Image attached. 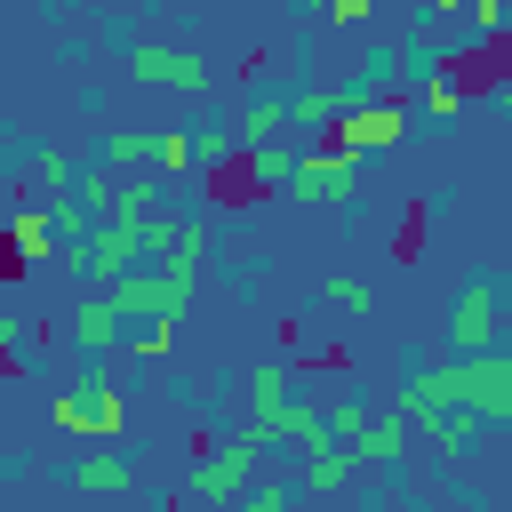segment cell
<instances>
[{
  "label": "cell",
  "instance_id": "obj_21",
  "mask_svg": "<svg viewBox=\"0 0 512 512\" xmlns=\"http://www.w3.org/2000/svg\"><path fill=\"white\" fill-rule=\"evenodd\" d=\"M184 152H192V168H224V160H240V136L232 128H184Z\"/></svg>",
  "mask_w": 512,
  "mask_h": 512
},
{
  "label": "cell",
  "instance_id": "obj_22",
  "mask_svg": "<svg viewBox=\"0 0 512 512\" xmlns=\"http://www.w3.org/2000/svg\"><path fill=\"white\" fill-rule=\"evenodd\" d=\"M296 392V376H288V360H256V376H248V408H280Z\"/></svg>",
  "mask_w": 512,
  "mask_h": 512
},
{
  "label": "cell",
  "instance_id": "obj_19",
  "mask_svg": "<svg viewBox=\"0 0 512 512\" xmlns=\"http://www.w3.org/2000/svg\"><path fill=\"white\" fill-rule=\"evenodd\" d=\"M128 480H136V472H128L120 456H80V464H72V488H80V496H112V488H128Z\"/></svg>",
  "mask_w": 512,
  "mask_h": 512
},
{
  "label": "cell",
  "instance_id": "obj_15",
  "mask_svg": "<svg viewBox=\"0 0 512 512\" xmlns=\"http://www.w3.org/2000/svg\"><path fill=\"white\" fill-rule=\"evenodd\" d=\"M280 128H288V96H248L240 120H232L240 144H264V136H280Z\"/></svg>",
  "mask_w": 512,
  "mask_h": 512
},
{
  "label": "cell",
  "instance_id": "obj_27",
  "mask_svg": "<svg viewBox=\"0 0 512 512\" xmlns=\"http://www.w3.org/2000/svg\"><path fill=\"white\" fill-rule=\"evenodd\" d=\"M368 8H376V0H328V24L352 32V24H368Z\"/></svg>",
  "mask_w": 512,
  "mask_h": 512
},
{
  "label": "cell",
  "instance_id": "obj_4",
  "mask_svg": "<svg viewBox=\"0 0 512 512\" xmlns=\"http://www.w3.org/2000/svg\"><path fill=\"white\" fill-rule=\"evenodd\" d=\"M408 128H416L408 96H368V104H344V112L328 120V144H336V152H352V160H376V152L408 144Z\"/></svg>",
  "mask_w": 512,
  "mask_h": 512
},
{
  "label": "cell",
  "instance_id": "obj_20",
  "mask_svg": "<svg viewBox=\"0 0 512 512\" xmlns=\"http://www.w3.org/2000/svg\"><path fill=\"white\" fill-rule=\"evenodd\" d=\"M96 160H104V168H144V160H152V128H112V136L96 144Z\"/></svg>",
  "mask_w": 512,
  "mask_h": 512
},
{
  "label": "cell",
  "instance_id": "obj_16",
  "mask_svg": "<svg viewBox=\"0 0 512 512\" xmlns=\"http://www.w3.org/2000/svg\"><path fill=\"white\" fill-rule=\"evenodd\" d=\"M48 232H56V248H80V240L96 232L88 200H72V192H48Z\"/></svg>",
  "mask_w": 512,
  "mask_h": 512
},
{
  "label": "cell",
  "instance_id": "obj_24",
  "mask_svg": "<svg viewBox=\"0 0 512 512\" xmlns=\"http://www.w3.org/2000/svg\"><path fill=\"white\" fill-rule=\"evenodd\" d=\"M152 200H160V184H152V176H128V184H112L104 208H112V216H152Z\"/></svg>",
  "mask_w": 512,
  "mask_h": 512
},
{
  "label": "cell",
  "instance_id": "obj_6",
  "mask_svg": "<svg viewBox=\"0 0 512 512\" xmlns=\"http://www.w3.org/2000/svg\"><path fill=\"white\" fill-rule=\"evenodd\" d=\"M496 328H504V280L496 272H472L456 288V304H448V360L456 352H488Z\"/></svg>",
  "mask_w": 512,
  "mask_h": 512
},
{
  "label": "cell",
  "instance_id": "obj_30",
  "mask_svg": "<svg viewBox=\"0 0 512 512\" xmlns=\"http://www.w3.org/2000/svg\"><path fill=\"white\" fill-rule=\"evenodd\" d=\"M224 512H232V504H224Z\"/></svg>",
  "mask_w": 512,
  "mask_h": 512
},
{
  "label": "cell",
  "instance_id": "obj_2",
  "mask_svg": "<svg viewBox=\"0 0 512 512\" xmlns=\"http://www.w3.org/2000/svg\"><path fill=\"white\" fill-rule=\"evenodd\" d=\"M48 416H56L64 440H96V448L128 432V400H120V384H104V368H80V376L48 400Z\"/></svg>",
  "mask_w": 512,
  "mask_h": 512
},
{
  "label": "cell",
  "instance_id": "obj_18",
  "mask_svg": "<svg viewBox=\"0 0 512 512\" xmlns=\"http://www.w3.org/2000/svg\"><path fill=\"white\" fill-rule=\"evenodd\" d=\"M240 160H248V176H256L264 192H280V184H288V160H296V152H288L280 136H264V144H240Z\"/></svg>",
  "mask_w": 512,
  "mask_h": 512
},
{
  "label": "cell",
  "instance_id": "obj_14",
  "mask_svg": "<svg viewBox=\"0 0 512 512\" xmlns=\"http://www.w3.org/2000/svg\"><path fill=\"white\" fill-rule=\"evenodd\" d=\"M344 104H352V88H296V96H288V128H320V136H328V120H336Z\"/></svg>",
  "mask_w": 512,
  "mask_h": 512
},
{
  "label": "cell",
  "instance_id": "obj_29",
  "mask_svg": "<svg viewBox=\"0 0 512 512\" xmlns=\"http://www.w3.org/2000/svg\"><path fill=\"white\" fill-rule=\"evenodd\" d=\"M296 8H312V0H296Z\"/></svg>",
  "mask_w": 512,
  "mask_h": 512
},
{
  "label": "cell",
  "instance_id": "obj_13",
  "mask_svg": "<svg viewBox=\"0 0 512 512\" xmlns=\"http://www.w3.org/2000/svg\"><path fill=\"white\" fill-rule=\"evenodd\" d=\"M120 344L144 352V360H168L176 352V328H168V312H120Z\"/></svg>",
  "mask_w": 512,
  "mask_h": 512
},
{
  "label": "cell",
  "instance_id": "obj_10",
  "mask_svg": "<svg viewBox=\"0 0 512 512\" xmlns=\"http://www.w3.org/2000/svg\"><path fill=\"white\" fill-rule=\"evenodd\" d=\"M416 120H432V128H448L456 112H464V72L456 64H424V88H416V104H408Z\"/></svg>",
  "mask_w": 512,
  "mask_h": 512
},
{
  "label": "cell",
  "instance_id": "obj_25",
  "mask_svg": "<svg viewBox=\"0 0 512 512\" xmlns=\"http://www.w3.org/2000/svg\"><path fill=\"white\" fill-rule=\"evenodd\" d=\"M152 168H160V176H184V168H192L184 128H152Z\"/></svg>",
  "mask_w": 512,
  "mask_h": 512
},
{
  "label": "cell",
  "instance_id": "obj_3",
  "mask_svg": "<svg viewBox=\"0 0 512 512\" xmlns=\"http://www.w3.org/2000/svg\"><path fill=\"white\" fill-rule=\"evenodd\" d=\"M320 432H328L352 464H392V456H408V424H400L392 408H368V400L320 408Z\"/></svg>",
  "mask_w": 512,
  "mask_h": 512
},
{
  "label": "cell",
  "instance_id": "obj_9",
  "mask_svg": "<svg viewBox=\"0 0 512 512\" xmlns=\"http://www.w3.org/2000/svg\"><path fill=\"white\" fill-rule=\"evenodd\" d=\"M184 296H192V288H176V280H160V272H112V280H104V304H112V312H168V320H176Z\"/></svg>",
  "mask_w": 512,
  "mask_h": 512
},
{
  "label": "cell",
  "instance_id": "obj_5",
  "mask_svg": "<svg viewBox=\"0 0 512 512\" xmlns=\"http://www.w3.org/2000/svg\"><path fill=\"white\" fill-rule=\"evenodd\" d=\"M280 192H288V200H304V208H352V192H360V160H352V152H336V144L296 152Z\"/></svg>",
  "mask_w": 512,
  "mask_h": 512
},
{
  "label": "cell",
  "instance_id": "obj_28",
  "mask_svg": "<svg viewBox=\"0 0 512 512\" xmlns=\"http://www.w3.org/2000/svg\"><path fill=\"white\" fill-rule=\"evenodd\" d=\"M24 336V312H0V344H16Z\"/></svg>",
  "mask_w": 512,
  "mask_h": 512
},
{
  "label": "cell",
  "instance_id": "obj_26",
  "mask_svg": "<svg viewBox=\"0 0 512 512\" xmlns=\"http://www.w3.org/2000/svg\"><path fill=\"white\" fill-rule=\"evenodd\" d=\"M72 168H80V160H72V152H56V144H48V152H40V160H32V184H48V192H64V184H72Z\"/></svg>",
  "mask_w": 512,
  "mask_h": 512
},
{
  "label": "cell",
  "instance_id": "obj_17",
  "mask_svg": "<svg viewBox=\"0 0 512 512\" xmlns=\"http://www.w3.org/2000/svg\"><path fill=\"white\" fill-rule=\"evenodd\" d=\"M8 248H16L24 264H48V256H56V232H48V208H24V216L8 224Z\"/></svg>",
  "mask_w": 512,
  "mask_h": 512
},
{
  "label": "cell",
  "instance_id": "obj_1",
  "mask_svg": "<svg viewBox=\"0 0 512 512\" xmlns=\"http://www.w3.org/2000/svg\"><path fill=\"white\" fill-rule=\"evenodd\" d=\"M440 376H448V400H456L464 416H480V424H512V352H504V344H488V352H456V360H440Z\"/></svg>",
  "mask_w": 512,
  "mask_h": 512
},
{
  "label": "cell",
  "instance_id": "obj_8",
  "mask_svg": "<svg viewBox=\"0 0 512 512\" xmlns=\"http://www.w3.org/2000/svg\"><path fill=\"white\" fill-rule=\"evenodd\" d=\"M256 464H264V448L240 432V440H224L216 456H200V464H192V496H208V504H232V496L256 480Z\"/></svg>",
  "mask_w": 512,
  "mask_h": 512
},
{
  "label": "cell",
  "instance_id": "obj_23",
  "mask_svg": "<svg viewBox=\"0 0 512 512\" xmlns=\"http://www.w3.org/2000/svg\"><path fill=\"white\" fill-rule=\"evenodd\" d=\"M320 296H328L336 312H368V304H376V288H368L360 272H328V280H320Z\"/></svg>",
  "mask_w": 512,
  "mask_h": 512
},
{
  "label": "cell",
  "instance_id": "obj_7",
  "mask_svg": "<svg viewBox=\"0 0 512 512\" xmlns=\"http://www.w3.org/2000/svg\"><path fill=\"white\" fill-rule=\"evenodd\" d=\"M128 80L136 88H168V96H208V56H192V48H168V40H136L128 48Z\"/></svg>",
  "mask_w": 512,
  "mask_h": 512
},
{
  "label": "cell",
  "instance_id": "obj_11",
  "mask_svg": "<svg viewBox=\"0 0 512 512\" xmlns=\"http://www.w3.org/2000/svg\"><path fill=\"white\" fill-rule=\"evenodd\" d=\"M64 328H72V344H80L88 360H104V352L120 344V312H112L104 296H88V304H72V312H64Z\"/></svg>",
  "mask_w": 512,
  "mask_h": 512
},
{
  "label": "cell",
  "instance_id": "obj_12",
  "mask_svg": "<svg viewBox=\"0 0 512 512\" xmlns=\"http://www.w3.org/2000/svg\"><path fill=\"white\" fill-rule=\"evenodd\" d=\"M304 496H336V488H352V456L336 448V440H320V448H304V480H296Z\"/></svg>",
  "mask_w": 512,
  "mask_h": 512
}]
</instances>
